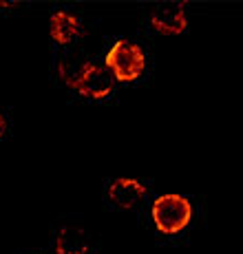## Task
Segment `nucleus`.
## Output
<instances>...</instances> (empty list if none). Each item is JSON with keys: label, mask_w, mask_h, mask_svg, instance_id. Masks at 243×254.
<instances>
[{"label": "nucleus", "mask_w": 243, "mask_h": 254, "mask_svg": "<svg viewBox=\"0 0 243 254\" xmlns=\"http://www.w3.org/2000/svg\"><path fill=\"white\" fill-rule=\"evenodd\" d=\"M153 221L162 234H177L190 223L192 206L182 194H162L153 203Z\"/></svg>", "instance_id": "nucleus-1"}, {"label": "nucleus", "mask_w": 243, "mask_h": 254, "mask_svg": "<svg viewBox=\"0 0 243 254\" xmlns=\"http://www.w3.org/2000/svg\"><path fill=\"white\" fill-rule=\"evenodd\" d=\"M106 69L120 82H133L146 69V56L142 47L128 40H118L106 53Z\"/></svg>", "instance_id": "nucleus-2"}, {"label": "nucleus", "mask_w": 243, "mask_h": 254, "mask_svg": "<svg viewBox=\"0 0 243 254\" xmlns=\"http://www.w3.org/2000/svg\"><path fill=\"white\" fill-rule=\"evenodd\" d=\"M71 86L84 97L102 100V97L111 95V91H113V75H111V71L106 66H97L86 62Z\"/></svg>", "instance_id": "nucleus-3"}, {"label": "nucleus", "mask_w": 243, "mask_h": 254, "mask_svg": "<svg viewBox=\"0 0 243 254\" xmlns=\"http://www.w3.org/2000/svg\"><path fill=\"white\" fill-rule=\"evenodd\" d=\"M150 24L155 31L166 33V36H179L186 31L188 18H186V2H166L159 4L150 13Z\"/></svg>", "instance_id": "nucleus-4"}, {"label": "nucleus", "mask_w": 243, "mask_h": 254, "mask_svg": "<svg viewBox=\"0 0 243 254\" xmlns=\"http://www.w3.org/2000/svg\"><path fill=\"white\" fill-rule=\"evenodd\" d=\"M144 197H146V188H144V184L137 182V179L120 177L109 186V199L118 208L130 210V208L137 206Z\"/></svg>", "instance_id": "nucleus-5"}, {"label": "nucleus", "mask_w": 243, "mask_h": 254, "mask_svg": "<svg viewBox=\"0 0 243 254\" xmlns=\"http://www.w3.org/2000/svg\"><path fill=\"white\" fill-rule=\"evenodd\" d=\"M49 29H51V38L58 45H69L80 36V20L69 11H56L51 16Z\"/></svg>", "instance_id": "nucleus-6"}, {"label": "nucleus", "mask_w": 243, "mask_h": 254, "mask_svg": "<svg viewBox=\"0 0 243 254\" xmlns=\"http://www.w3.org/2000/svg\"><path fill=\"white\" fill-rule=\"evenodd\" d=\"M89 239L80 228H62L56 239V254H86Z\"/></svg>", "instance_id": "nucleus-7"}, {"label": "nucleus", "mask_w": 243, "mask_h": 254, "mask_svg": "<svg viewBox=\"0 0 243 254\" xmlns=\"http://www.w3.org/2000/svg\"><path fill=\"white\" fill-rule=\"evenodd\" d=\"M4 130H7V122H4V117L0 115V137L4 135Z\"/></svg>", "instance_id": "nucleus-8"}]
</instances>
